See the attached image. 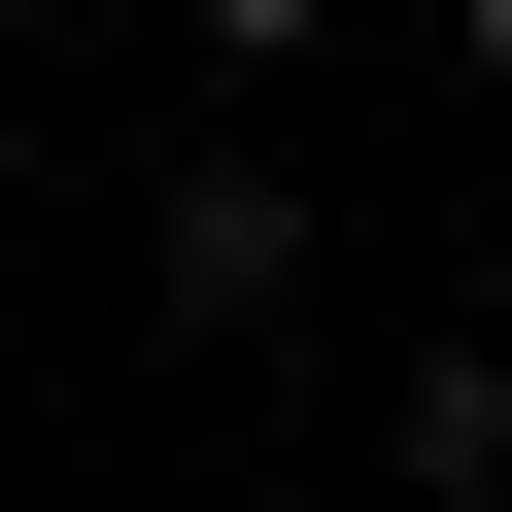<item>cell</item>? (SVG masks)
Masks as SVG:
<instances>
[{
  "label": "cell",
  "instance_id": "7a4b0ae2",
  "mask_svg": "<svg viewBox=\"0 0 512 512\" xmlns=\"http://www.w3.org/2000/svg\"><path fill=\"white\" fill-rule=\"evenodd\" d=\"M376 444H410V478H444V512H478V478H512V342H444V376H410V410H376Z\"/></svg>",
  "mask_w": 512,
  "mask_h": 512
},
{
  "label": "cell",
  "instance_id": "277c9868",
  "mask_svg": "<svg viewBox=\"0 0 512 512\" xmlns=\"http://www.w3.org/2000/svg\"><path fill=\"white\" fill-rule=\"evenodd\" d=\"M444 35H478V69H512V0H444Z\"/></svg>",
  "mask_w": 512,
  "mask_h": 512
},
{
  "label": "cell",
  "instance_id": "3957f363",
  "mask_svg": "<svg viewBox=\"0 0 512 512\" xmlns=\"http://www.w3.org/2000/svg\"><path fill=\"white\" fill-rule=\"evenodd\" d=\"M171 35H205V69H308V35H342V0H171Z\"/></svg>",
  "mask_w": 512,
  "mask_h": 512
},
{
  "label": "cell",
  "instance_id": "6da1fadb",
  "mask_svg": "<svg viewBox=\"0 0 512 512\" xmlns=\"http://www.w3.org/2000/svg\"><path fill=\"white\" fill-rule=\"evenodd\" d=\"M137 274H171V308L239 342V308H274V274H308V205H274V171H171V239H137Z\"/></svg>",
  "mask_w": 512,
  "mask_h": 512
}]
</instances>
